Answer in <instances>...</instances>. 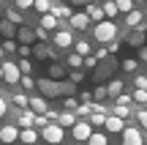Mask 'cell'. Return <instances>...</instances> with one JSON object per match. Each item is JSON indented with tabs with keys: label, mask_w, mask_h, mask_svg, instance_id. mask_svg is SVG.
<instances>
[{
	"label": "cell",
	"mask_w": 147,
	"mask_h": 145,
	"mask_svg": "<svg viewBox=\"0 0 147 145\" xmlns=\"http://www.w3.org/2000/svg\"><path fill=\"white\" fill-rule=\"evenodd\" d=\"M36 91H41L44 99H57V96H65V99H68V96L76 93V88H74L68 80L55 82V80H49V77H41V80H36Z\"/></svg>",
	"instance_id": "6da1fadb"
},
{
	"label": "cell",
	"mask_w": 147,
	"mask_h": 145,
	"mask_svg": "<svg viewBox=\"0 0 147 145\" xmlns=\"http://www.w3.org/2000/svg\"><path fill=\"white\" fill-rule=\"evenodd\" d=\"M93 36H95V41H101L106 47L109 41H115V38H117V22H112V19L95 22V25H93Z\"/></svg>",
	"instance_id": "7a4b0ae2"
},
{
	"label": "cell",
	"mask_w": 147,
	"mask_h": 145,
	"mask_svg": "<svg viewBox=\"0 0 147 145\" xmlns=\"http://www.w3.org/2000/svg\"><path fill=\"white\" fill-rule=\"evenodd\" d=\"M115 69H117V60L109 55L106 60H98V66H95V71H93V80L98 82V85H104V82L115 74Z\"/></svg>",
	"instance_id": "3957f363"
},
{
	"label": "cell",
	"mask_w": 147,
	"mask_h": 145,
	"mask_svg": "<svg viewBox=\"0 0 147 145\" xmlns=\"http://www.w3.org/2000/svg\"><path fill=\"white\" fill-rule=\"evenodd\" d=\"M63 129H60L57 123H49L47 129H41V140H47L49 145H57V142H63Z\"/></svg>",
	"instance_id": "277c9868"
},
{
	"label": "cell",
	"mask_w": 147,
	"mask_h": 145,
	"mask_svg": "<svg viewBox=\"0 0 147 145\" xmlns=\"http://www.w3.org/2000/svg\"><path fill=\"white\" fill-rule=\"evenodd\" d=\"M71 134H74V140L87 142V140H90V134H93V126H90L87 120H76V123H74V129H71Z\"/></svg>",
	"instance_id": "5b68a950"
},
{
	"label": "cell",
	"mask_w": 147,
	"mask_h": 145,
	"mask_svg": "<svg viewBox=\"0 0 147 145\" xmlns=\"http://www.w3.org/2000/svg\"><path fill=\"white\" fill-rule=\"evenodd\" d=\"M27 110H30L33 115H47L49 112V104L44 96H27Z\"/></svg>",
	"instance_id": "8992f818"
},
{
	"label": "cell",
	"mask_w": 147,
	"mask_h": 145,
	"mask_svg": "<svg viewBox=\"0 0 147 145\" xmlns=\"http://www.w3.org/2000/svg\"><path fill=\"white\" fill-rule=\"evenodd\" d=\"M14 41L22 44V47H30V44L36 41V30H33V27H27V25L16 27V38H14Z\"/></svg>",
	"instance_id": "52a82bcc"
},
{
	"label": "cell",
	"mask_w": 147,
	"mask_h": 145,
	"mask_svg": "<svg viewBox=\"0 0 147 145\" xmlns=\"http://www.w3.org/2000/svg\"><path fill=\"white\" fill-rule=\"evenodd\" d=\"M0 66H3V80L8 82V85H16V82L22 80L19 69H16V63H11V60H8V63H0Z\"/></svg>",
	"instance_id": "ba28073f"
},
{
	"label": "cell",
	"mask_w": 147,
	"mask_h": 145,
	"mask_svg": "<svg viewBox=\"0 0 147 145\" xmlns=\"http://www.w3.org/2000/svg\"><path fill=\"white\" fill-rule=\"evenodd\" d=\"M123 145H144L142 131H139V129H134V126L123 129Z\"/></svg>",
	"instance_id": "9c48e42d"
},
{
	"label": "cell",
	"mask_w": 147,
	"mask_h": 145,
	"mask_svg": "<svg viewBox=\"0 0 147 145\" xmlns=\"http://www.w3.org/2000/svg\"><path fill=\"white\" fill-rule=\"evenodd\" d=\"M19 140V129L16 126H3L0 129V145H14Z\"/></svg>",
	"instance_id": "30bf717a"
},
{
	"label": "cell",
	"mask_w": 147,
	"mask_h": 145,
	"mask_svg": "<svg viewBox=\"0 0 147 145\" xmlns=\"http://www.w3.org/2000/svg\"><path fill=\"white\" fill-rule=\"evenodd\" d=\"M68 25L74 27V30H84V27H90V19H87V14H84V11H76V14H71Z\"/></svg>",
	"instance_id": "8fae6325"
},
{
	"label": "cell",
	"mask_w": 147,
	"mask_h": 145,
	"mask_svg": "<svg viewBox=\"0 0 147 145\" xmlns=\"http://www.w3.org/2000/svg\"><path fill=\"white\" fill-rule=\"evenodd\" d=\"M125 44L142 49V47H144V30H139V27H136V30H128V33H125Z\"/></svg>",
	"instance_id": "7c38bea8"
},
{
	"label": "cell",
	"mask_w": 147,
	"mask_h": 145,
	"mask_svg": "<svg viewBox=\"0 0 147 145\" xmlns=\"http://www.w3.org/2000/svg\"><path fill=\"white\" fill-rule=\"evenodd\" d=\"M106 131H112V134H123V129H125V120L115 118V115H106Z\"/></svg>",
	"instance_id": "4fadbf2b"
},
{
	"label": "cell",
	"mask_w": 147,
	"mask_h": 145,
	"mask_svg": "<svg viewBox=\"0 0 147 145\" xmlns=\"http://www.w3.org/2000/svg\"><path fill=\"white\" fill-rule=\"evenodd\" d=\"M142 25H144V14L142 11L134 8L131 14H125V27H134V30H136V27H142Z\"/></svg>",
	"instance_id": "5bb4252c"
},
{
	"label": "cell",
	"mask_w": 147,
	"mask_h": 145,
	"mask_svg": "<svg viewBox=\"0 0 147 145\" xmlns=\"http://www.w3.org/2000/svg\"><path fill=\"white\" fill-rule=\"evenodd\" d=\"M38 140H41V134H38L36 129H19V142L22 145H33Z\"/></svg>",
	"instance_id": "9a60e30c"
},
{
	"label": "cell",
	"mask_w": 147,
	"mask_h": 145,
	"mask_svg": "<svg viewBox=\"0 0 147 145\" xmlns=\"http://www.w3.org/2000/svg\"><path fill=\"white\" fill-rule=\"evenodd\" d=\"M16 118H19V126H16V129H33V126H36V115H33L30 110L16 112Z\"/></svg>",
	"instance_id": "2e32d148"
},
{
	"label": "cell",
	"mask_w": 147,
	"mask_h": 145,
	"mask_svg": "<svg viewBox=\"0 0 147 145\" xmlns=\"http://www.w3.org/2000/svg\"><path fill=\"white\" fill-rule=\"evenodd\" d=\"M55 120H57V126L65 131V126H71V129H74V123H76L79 118H76L74 112H57V118H55Z\"/></svg>",
	"instance_id": "e0dca14e"
},
{
	"label": "cell",
	"mask_w": 147,
	"mask_h": 145,
	"mask_svg": "<svg viewBox=\"0 0 147 145\" xmlns=\"http://www.w3.org/2000/svg\"><path fill=\"white\" fill-rule=\"evenodd\" d=\"M55 47H74V38H71V33L68 30H57L55 33Z\"/></svg>",
	"instance_id": "ac0fdd59"
},
{
	"label": "cell",
	"mask_w": 147,
	"mask_h": 145,
	"mask_svg": "<svg viewBox=\"0 0 147 145\" xmlns=\"http://www.w3.org/2000/svg\"><path fill=\"white\" fill-rule=\"evenodd\" d=\"M101 11H104V19H112V22H115V16L120 14L117 5H115V0H104V3H101Z\"/></svg>",
	"instance_id": "d6986e66"
},
{
	"label": "cell",
	"mask_w": 147,
	"mask_h": 145,
	"mask_svg": "<svg viewBox=\"0 0 147 145\" xmlns=\"http://www.w3.org/2000/svg\"><path fill=\"white\" fill-rule=\"evenodd\" d=\"M84 14H87V19H95V22H101V19H104L101 3H90V5H84Z\"/></svg>",
	"instance_id": "ffe728a7"
},
{
	"label": "cell",
	"mask_w": 147,
	"mask_h": 145,
	"mask_svg": "<svg viewBox=\"0 0 147 145\" xmlns=\"http://www.w3.org/2000/svg\"><path fill=\"white\" fill-rule=\"evenodd\" d=\"M65 74H68V71H65L60 63H52V66H49V80H55V82H63V80H65Z\"/></svg>",
	"instance_id": "44dd1931"
},
{
	"label": "cell",
	"mask_w": 147,
	"mask_h": 145,
	"mask_svg": "<svg viewBox=\"0 0 147 145\" xmlns=\"http://www.w3.org/2000/svg\"><path fill=\"white\" fill-rule=\"evenodd\" d=\"M74 52H76L79 58H90V55H93V47H90L87 41H76L74 44Z\"/></svg>",
	"instance_id": "7402d4cb"
},
{
	"label": "cell",
	"mask_w": 147,
	"mask_h": 145,
	"mask_svg": "<svg viewBox=\"0 0 147 145\" xmlns=\"http://www.w3.org/2000/svg\"><path fill=\"white\" fill-rule=\"evenodd\" d=\"M0 36H5V38H16V25H11L8 19H3V22H0Z\"/></svg>",
	"instance_id": "603a6c76"
},
{
	"label": "cell",
	"mask_w": 147,
	"mask_h": 145,
	"mask_svg": "<svg viewBox=\"0 0 147 145\" xmlns=\"http://www.w3.org/2000/svg\"><path fill=\"white\" fill-rule=\"evenodd\" d=\"M120 93H123V82L120 80H112V82H106V96H120Z\"/></svg>",
	"instance_id": "cb8c5ba5"
},
{
	"label": "cell",
	"mask_w": 147,
	"mask_h": 145,
	"mask_svg": "<svg viewBox=\"0 0 147 145\" xmlns=\"http://www.w3.org/2000/svg\"><path fill=\"white\" fill-rule=\"evenodd\" d=\"M5 19H8L11 25H19V27H22L25 16H22V11H16V8H8V11H5Z\"/></svg>",
	"instance_id": "d4e9b609"
},
{
	"label": "cell",
	"mask_w": 147,
	"mask_h": 145,
	"mask_svg": "<svg viewBox=\"0 0 147 145\" xmlns=\"http://www.w3.org/2000/svg\"><path fill=\"white\" fill-rule=\"evenodd\" d=\"M65 80H68L74 88H76V85H82V82H84V71H82V69H76V71H68V74H65Z\"/></svg>",
	"instance_id": "484cf974"
},
{
	"label": "cell",
	"mask_w": 147,
	"mask_h": 145,
	"mask_svg": "<svg viewBox=\"0 0 147 145\" xmlns=\"http://www.w3.org/2000/svg\"><path fill=\"white\" fill-rule=\"evenodd\" d=\"M38 27H44V30L49 33V30H55V27H57V19H55L52 14H44V16H41V25H38Z\"/></svg>",
	"instance_id": "4316f807"
},
{
	"label": "cell",
	"mask_w": 147,
	"mask_h": 145,
	"mask_svg": "<svg viewBox=\"0 0 147 145\" xmlns=\"http://www.w3.org/2000/svg\"><path fill=\"white\" fill-rule=\"evenodd\" d=\"M87 145H109V137L101 134V131H93V134H90V140H87Z\"/></svg>",
	"instance_id": "83f0119b"
},
{
	"label": "cell",
	"mask_w": 147,
	"mask_h": 145,
	"mask_svg": "<svg viewBox=\"0 0 147 145\" xmlns=\"http://www.w3.org/2000/svg\"><path fill=\"white\" fill-rule=\"evenodd\" d=\"M33 8L44 16V14H49V11H52V3H49V0H33Z\"/></svg>",
	"instance_id": "f1b7e54d"
},
{
	"label": "cell",
	"mask_w": 147,
	"mask_h": 145,
	"mask_svg": "<svg viewBox=\"0 0 147 145\" xmlns=\"http://www.w3.org/2000/svg\"><path fill=\"white\" fill-rule=\"evenodd\" d=\"M16 69H19V74H22V77H30V71H33V63H30L27 58H19Z\"/></svg>",
	"instance_id": "f546056e"
},
{
	"label": "cell",
	"mask_w": 147,
	"mask_h": 145,
	"mask_svg": "<svg viewBox=\"0 0 147 145\" xmlns=\"http://www.w3.org/2000/svg\"><path fill=\"white\" fill-rule=\"evenodd\" d=\"M106 99H109V96H106V85H98V88L93 91V101L101 104V101H106Z\"/></svg>",
	"instance_id": "4dcf8cb0"
},
{
	"label": "cell",
	"mask_w": 147,
	"mask_h": 145,
	"mask_svg": "<svg viewBox=\"0 0 147 145\" xmlns=\"http://www.w3.org/2000/svg\"><path fill=\"white\" fill-rule=\"evenodd\" d=\"M63 112H76V110H79V99L76 96H68V99H65V101H63Z\"/></svg>",
	"instance_id": "1f68e13d"
},
{
	"label": "cell",
	"mask_w": 147,
	"mask_h": 145,
	"mask_svg": "<svg viewBox=\"0 0 147 145\" xmlns=\"http://www.w3.org/2000/svg\"><path fill=\"white\" fill-rule=\"evenodd\" d=\"M117 11H123V14H131L134 11V0H115Z\"/></svg>",
	"instance_id": "d6a6232c"
},
{
	"label": "cell",
	"mask_w": 147,
	"mask_h": 145,
	"mask_svg": "<svg viewBox=\"0 0 147 145\" xmlns=\"http://www.w3.org/2000/svg\"><path fill=\"white\" fill-rule=\"evenodd\" d=\"M90 126H104L106 123V115L104 112H90V120H87Z\"/></svg>",
	"instance_id": "836d02e7"
},
{
	"label": "cell",
	"mask_w": 147,
	"mask_h": 145,
	"mask_svg": "<svg viewBox=\"0 0 147 145\" xmlns=\"http://www.w3.org/2000/svg\"><path fill=\"white\" fill-rule=\"evenodd\" d=\"M65 63L71 66V71H76V69H82V63H84V58H79V55L74 52V55H68V60H65Z\"/></svg>",
	"instance_id": "e575fe53"
},
{
	"label": "cell",
	"mask_w": 147,
	"mask_h": 145,
	"mask_svg": "<svg viewBox=\"0 0 147 145\" xmlns=\"http://www.w3.org/2000/svg\"><path fill=\"white\" fill-rule=\"evenodd\" d=\"M131 101H134L131 93H120V96L115 99V107H131Z\"/></svg>",
	"instance_id": "d590c367"
},
{
	"label": "cell",
	"mask_w": 147,
	"mask_h": 145,
	"mask_svg": "<svg viewBox=\"0 0 147 145\" xmlns=\"http://www.w3.org/2000/svg\"><path fill=\"white\" fill-rule=\"evenodd\" d=\"M11 101L16 104V107H27V96L22 91H16V93H11Z\"/></svg>",
	"instance_id": "8d00e7d4"
},
{
	"label": "cell",
	"mask_w": 147,
	"mask_h": 145,
	"mask_svg": "<svg viewBox=\"0 0 147 145\" xmlns=\"http://www.w3.org/2000/svg\"><path fill=\"white\" fill-rule=\"evenodd\" d=\"M131 99H134L136 104H144V107H147V91H134Z\"/></svg>",
	"instance_id": "74e56055"
},
{
	"label": "cell",
	"mask_w": 147,
	"mask_h": 145,
	"mask_svg": "<svg viewBox=\"0 0 147 145\" xmlns=\"http://www.w3.org/2000/svg\"><path fill=\"white\" fill-rule=\"evenodd\" d=\"M19 85H22V91H36V80L33 77H22Z\"/></svg>",
	"instance_id": "f35d334b"
},
{
	"label": "cell",
	"mask_w": 147,
	"mask_h": 145,
	"mask_svg": "<svg viewBox=\"0 0 147 145\" xmlns=\"http://www.w3.org/2000/svg\"><path fill=\"white\" fill-rule=\"evenodd\" d=\"M0 47H3V52H16V47H19V44H16L14 38H5V41L0 44Z\"/></svg>",
	"instance_id": "ab89813d"
},
{
	"label": "cell",
	"mask_w": 147,
	"mask_h": 145,
	"mask_svg": "<svg viewBox=\"0 0 147 145\" xmlns=\"http://www.w3.org/2000/svg\"><path fill=\"white\" fill-rule=\"evenodd\" d=\"M106 55H112V58H115V52H120V41H117V38H115V41H109V44H106Z\"/></svg>",
	"instance_id": "60d3db41"
},
{
	"label": "cell",
	"mask_w": 147,
	"mask_h": 145,
	"mask_svg": "<svg viewBox=\"0 0 147 145\" xmlns=\"http://www.w3.org/2000/svg\"><path fill=\"white\" fill-rule=\"evenodd\" d=\"M123 69H125V71H136V69H139V60L125 58V60H123Z\"/></svg>",
	"instance_id": "b9f144b4"
},
{
	"label": "cell",
	"mask_w": 147,
	"mask_h": 145,
	"mask_svg": "<svg viewBox=\"0 0 147 145\" xmlns=\"http://www.w3.org/2000/svg\"><path fill=\"white\" fill-rule=\"evenodd\" d=\"M115 118H120V120H128V118H131L128 107H115Z\"/></svg>",
	"instance_id": "7bdbcfd3"
},
{
	"label": "cell",
	"mask_w": 147,
	"mask_h": 145,
	"mask_svg": "<svg viewBox=\"0 0 147 145\" xmlns=\"http://www.w3.org/2000/svg\"><path fill=\"white\" fill-rule=\"evenodd\" d=\"M79 104H93V93H90V91H82V93H79Z\"/></svg>",
	"instance_id": "ee69618b"
},
{
	"label": "cell",
	"mask_w": 147,
	"mask_h": 145,
	"mask_svg": "<svg viewBox=\"0 0 147 145\" xmlns=\"http://www.w3.org/2000/svg\"><path fill=\"white\" fill-rule=\"evenodd\" d=\"M134 85H136V91H147V80H144V74H139L136 80H134Z\"/></svg>",
	"instance_id": "f6af8a7d"
},
{
	"label": "cell",
	"mask_w": 147,
	"mask_h": 145,
	"mask_svg": "<svg viewBox=\"0 0 147 145\" xmlns=\"http://www.w3.org/2000/svg\"><path fill=\"white\" fill-rule=\"evenodd\" d=\"M82 66H84V69H93V71H95V66H98V60H95V55H90V58H84V63H82Z\"/></svg>",
	"instance_id": "bcb514c9"
},
{
	"label": "cell",
	"mask_w": 147,
	"mask_h": 145,
	"mask_svg": "<svg viewBox=\"0 0 147 145\" xmlns=\"http://www.w3.org/2000/svg\"><path fill=\"white\" fill-rule=\"evenodd\" d=\"M16 52H19V58H30V55H33V47H22V44H19Z\"/></svg>",
	"instance_id": "7dc6e473"
},
{
	"label": "cell",
	"mask_w": 147,
	"mask_h": 145,
	"mask_svg": "<svg viewBox=\"0 0 147 145\" xmlns=\"http://www.w3.org/2000/svg\"><path fill=\"white\" fill-rule=\"evenodd\" d=\"M25 8H33V0H16V11H25Z\"/></svg>",
	"instance_id": "c3c4849f"
},
{
	"label": "cell",
	"mask_w": 147,
	"mask_h": 145,
	"mask_svg": "<svg viewBox=\"0 0 147 145\" xmlns=\"http://www.w3.org/2000/svg\"><path fill=\"white\" fill-rule=\"evenodd\" d=\"M136 118H139V123H142V129L147 131V110H142V112H136Z\"/></svg>",
	"instance_id": "681fc988"
},
{
	"label": "cell",
	"mask_w": 147,
	"mask_h": 145,
	"mask_svg": "<svg viewBox=\"0 0 147 145\" xmlns=\"http://www.w3.org/2000/svg\"><path fill=\"white\" fill-rule=\"evenodd\" d=\"M8 115V104H5V99L0 96V118H5Z\"/></svg>",
	"instance_id": "f907efd6"
},
{
	"label": "cell",
	"mask_w": 147,
	"mask_h": 145,
	"mask_svg": "<svg viewBox=\"0 0 147 145\" xmlns=\"http://www.w3.org/2000/svg\"><path fill=\"white\" fill-rule=\"evenodd\" d=\"M139 60H142V63H147V44L139 49Z\"/></svg>",
	"instance_id": "816d5d0a"
},
{
	"label": "cell",
	"mask_w": 147,
	"mask_h": 145,
	"mask_svg": "<svg viewBox=\"0 0 147 145\" xmlns=\"http://www.w3.org/2000/svg\"><path fill=\"white\" fill-rule=\"evenodd\" d=\"M36 38H41V41H44V38H47V30H44V27H36Z\"/></svg>",
	"instance_id": "f5cc1de1"
},
{
	"label": "cell",
	"mask_w": 147,
	"mask_h": 145,
	"mask_svg": "<svg viewBox=\"0 0 147 145\" xmlns=\"http://www.w3.org/2000/svg\"><path fill=\"white\" fill-rule=\"evenodd\" d=\"M71 3H76V5H90L93 0H71Z\"/></svg>",
	"instance_id": "db71d44e"
},
{
	"label": "cell",
	"mask_w": 147,
	"mask_h": 145,
	"mask_svg": "<svg viewBox=\"0 0 147 145\" xmlns=\"http://www.w3.org/2000/svg\"><path fill=\"white\" fill-rule=\"evenodd\" d=\"M0 80H3V66H0Z\"/></svg>",
	"instance_id": "11a10c76"
},
{
	"label": "cell",
	"mask_w": 147,
	"mask_h": 145,
	"mask_svg": "<svg viewBox=\"0 0 147 145\" xmlns=\"http://www.w3.org/2000/svg\"><path fill=\"white\" fill-rule=\"evenodd\" d=\"M3 55H5V52H3V47H0V58H3Z\"/></svg>",
	"instance_id": "9f6ffc18"
},
{
	"label": "cell",
	"mask_w": 147,
	"mask_h": 145,
	"mask_svg": "<svg viewBox=\"0 0 147 145\" xmlns=\"http://www.w3.org/2000/svg\"><path fill=\"white\" fill-rule=\"evenodd\" d=\"M0 14H3V5H0Z\"/></svg>",
	"instance_id": "6f0895ef"
},
{
	"label": "cell",
	"mask_w": 147,
	"mask_h": 145,
	"mask_svg": "<svg viewBox=\"0 0 147 145\" xmlns=\"http://www.w3.org/2000/svg\"><path fill=\"white\" fill-rule=\"evenodd\" d=\"M134 3H142V0H134Z\"/></svg>",
	"instance_id": "680465c9"
},
{
	"label": "cell",
	"mask_w": 147,
	"mask_h": 145,
	"mask_svg": "<svg viewBox=\"0 0 147 145\" xmlns=\"http://www.w3.org/2000/svg\"><path fill=\"white\" fill-rule=\"evenodd\" d=\"M98 3H104V0H98Z\"/></svg>",
	"instance_id": "91938a15"
},
{
	"label": "cell",
	"mask_w": 147,
	"mask_h": 145,
	"mask_svg": "<svg viewBox=\"0 0 147 145\" xmlns=\"http://www.w3.org/2000/svg\"><path fill=\"white\" fill-rule=\"evenodd\" d=\"M144 80H147V74H144Z\"/></svg>",
	"instance_id": "94428289"
}]
</instances>
